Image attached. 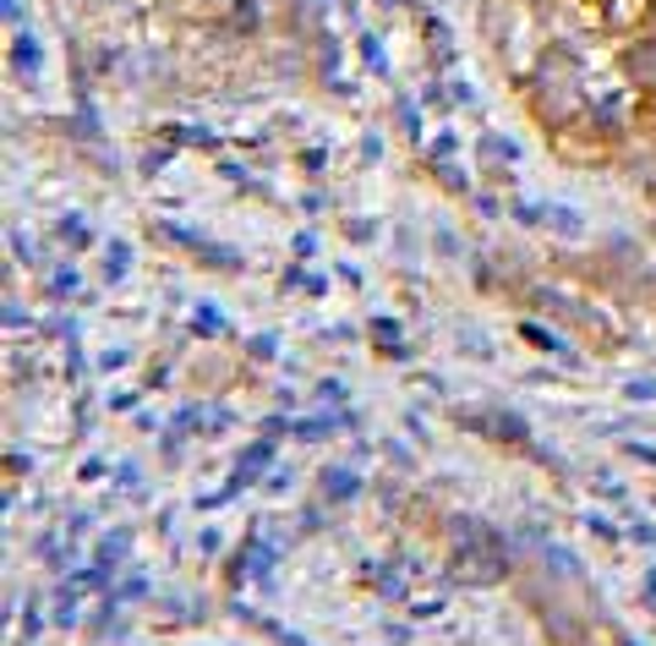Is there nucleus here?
Segmentation results:
<instances>
[{
	"mask_svg": "<svg viewBox=\"0 0 656 646\" xmlns=\"http://www.w3.org/2000/svg\"><path fill=\"white\" fill-rule=\"evenodd\" d=\"M274 460H279L274 439H263V433H257V439H252V444L241 450V460H235V477L224 482V488H230V499H235L241 488H257V482H263V471H268Z\"/></svg>",
	"mask_w": 656,
	"mask_h": 646,
	"instance_id": "1",
	"label": "nucleus"
},
{
	"mask_svg": "<svg viewBox=\"0 0 656 646\" xmlns=\"http://www.w3.org/2000/svg\"><path fill=\"white\" fill-rule=\"evenodd\" d=\"M362 471H351V466H328V471H317V493L328 499V504H351V499H362Z\"/></svg>",
	"mask_w": 656,
	"mask_h": 646,
	"instance_id": "2",
	"label": "nucleus"
},
{
	"mask_svg": "<svg viewBox=\"0 0 656 646\" xmlns=\"http://www.w3.org/2000/svg\"><path fill=\"white\" fill-rule=\"evenodd\" d=\"M126 548H132V526H116V531H105V537L94 542V564L116 575V570L126 564Z\"/></svg>",
	"mask_w": 656,
	"mask_h": 646,
	"instance_id": "3",
	"label": "nucleus"
},
{
	"mask_svg": "<svg viewBox=\"0 0 656 646\" xmlns=\"http://www.w3.org/2000/svg\"><path fill=\"white\" fill-rule=\"evenodd\" d=\"M126 268H132V247H126V241H110V252H105V279L116 285V279H126Z\"/></svg>",
	"mask_w": 656,
	"mask_h": 646,
	"instance_id": "4",
	"label": "nucleus"
},
{
	"mask_svg": "<svg viewBox=\"0 0 656 646\" xmlns=\"http://www.w3.org/2000/svg\"><path fill=\"white\" fill-rule=\"evenodd\" d=\"M542 225H552V230H563V236H580V230H585V225H580V214H569L563 203H547Z\"/></svg>",
	"mask_w": 656,
	"mask_h": 646,
	"instance_id": "5",
	"label": "nucleus"
},
{
	"mask_svg": "<svg viewBox=\"0 0 656 646\" xmlns=\"http://www.w3.org/2000/svg\"><path fill=\"white\" fill-rule=\"evenodd\" d=\"M520 335H525V346H536V351H563V340H558L552 330H542V323H520Z\"/></svg>",
	"mask_w": 656,
	"mask_h": 646,
	"instance_id": "6",
	"label": "nucleus"
},
{
	"mask_svg": "<svg viewBox=\"0 0 656 646\" xmlns=\"http://www.w3.org/2000/svg\"><path fill=\"white\" fill-rule=\"evenodd\" d=\"M312 400H317V406H345V400H351V390H345L340 379H323V384L312 390Z\"/></svg>",
	"mask_w": 656,
	"mask_h": 646,
	"instance_id": "7",
	"label": "nucleus"
},
{
	"mask_svg": "<svg viewBox=\"0 0 656 646\" xmlns=\"http://www.w3.org/2000/svg\"><path fill=\"white\" fill-rule=\"evenodd\" d=\"M274 351H279V346H274V335H252V340H246V357H252V362H268Z\"/></svg>",
	"mask_w": 656,
	"mask_h": 646,
	"instance_id": "8",
	"label": "nucleus"
},
{
	"mask_svg": "<svg viewBox=\"0 0 656 646\" xmlns=\"http://www.w3.org/2000/svg\"><path fill=\"white\" fill-rule=\"evenodd\" d=\"M290 422H295V417H263L257 433H263V439H290Z\"/></svg>",
	"mask_w": 656,
	"mask_h": 646,
	"instance_id": "9",
	"label": "nucleus"
},
{
	"mask_svg": "<svg viewBox=\"0 0 656 646\" xmlns=\"http://www.w3.org/2000/svg\"><path fill=\"white\" fill-rule=\"evenodd\" d=\"M263 630H268V635H274L279 646H312L306 635H295V630H284V624H274V619H263Z\"/></svg>",
	"mask_w": 656,
	"mask_h": 646,
	"instance_id": "10",
	"label": "nucleus"
},
{
	"mask_svg": "<svg viewBox=\"0 0 656 646\" xmlns=\"http://www.w3.org/2000/svg\"><path fill=\"white\" fill-rule=\"evenodd\" d=\"M373 335H378L384 346H394V340H400V323H394V318H373Z\"/></svg>",
	"mask_w": 656,
	"mask_h": 646,
	"instance_id": "11",
	"label": "nucleus"
},
{
	"mask_svg": "<svg viewBox=\"0 0 656 646\" xmlns=\"http://www.w3.org/2000/svg\"><path fill=\"white\" fill-rule=\"evenodd\" d=\"M116 597H121V602H137V597H148V581H143V575H132L126 586H116Z\"/></svg>",
	"mask_w": 656,
	"mask_h": 646,
	"instance_id": "12",
	"label": "nucleus"
},
{
	"mask_svg": "<svg viewBox=\"0 0 656 646\" xmlns=\"http://www.w3.org/2000/svg\"><path fill=\"white\" fill-rule=\"evenodd\" d=\"M623 400H656V384H651V379H634V384H623Z\"/></svg>",
	"mask_w": 656,
	"mask_h": 646,
	"instance_id": "13",
	"label": "nucleus"
},
{
	"mask_svg": "<svg viewBox=\"0 0 656 646\" xmlns=\"http://www.w3.org/2000/svg\"><path fill=\"white\" fill-rule=\"evenodd\" d=\"M444 613V597H427V602H411V619H438Z\"/></svg>",
	"mask_w": 656,
	"mask_h": 646,
	"instance_id": "14",
	"label": "nucleus"
},
{
	"mask_svg": "<svg viewBox=\"0 0 656 646\" xmlns=\"http://www.w3.org/2000/svg\"><path fill=\"white\" fill-rule=\"evenodd\" d=\"M99 477H105V460H99V455H88V460H83V471H77V482H99Z\"/></svg>",
	"mask_w": 656,
	"mask_h": 646,
	"instance_id": "15",
	"label": "nucleus"
},
{
	"mask_svg": "<svg viewBox=\"0 0 656 646\" xmlns=\"http://www.w3.org/2000/svg\"><path fill=\"white\" fill-rule=\"evenodd\" d=\"M585 526H591L596 537H607V542H618V526H612V521H602V515H585Z\"/></svg>",
	"mask_w": 656,
	"mask_h": 646,
	"instance_id": "16",
	"label": "nucleus"
},
{
	"mask_svg": "<svg viewBox=\"0 0 656 646\" xmlns=\"http://www.w3.org/2000/svg\"><path fill=\"white\" fill-rule=\"evenodd\" d=\"M629 542H640V548H651V542H656V526H651V521H640V526H629Z\"/></svg>",
	"mask_w": 656,
	"mask_h": 646,
	"instance_id": "17",
	"label": "nucleus"
},
{
	"mask_svg": "<svg viewBox=\"0 0 656 646\" xmlns=\"http://www.w3.org/2000/svg\"><path fill=\"white\" fill-rule=\"evenodd\" d=\"M623 450H629V455H634L640 466H651V471H656V450H651V444H634V439H629Z\"/></svg>",
	"mask_w": 656,
	"mask_h": 646,
	"instance_id": "18",
	"label": "nucleus"
},
{
	"mask_svg": "<svg viewBox=\"0 0 656 646\" xmlns=\"http://www.w3.org/2000/svg\"><path fill=\"white\" fill-rule=\"evenodd\" d=\"M197 548H203V553H219V548H224V537L208 526V531H197Z\"/></svg>",
	"mask_w": 656,
	"mask_h": 646,
	"instance_id": "19",
	"label": "nucleus"
},
{
	"mask_svg": "<svg viewBox=\"0 0 656 646\" xmlns=\"http://www.w3.org/2000/svg\"><path fill=\"white\" fill-rule=\"evenodd\" d=\"M640 602H645V608H656V564L645 570V586H640Z\"/></svg>",
	"mask_w": 656,
	"mask_h": 646,
	"instance_id": "20",
	"label": "nucleus"
},
{
	"mask_svg": "<svg viewBox=\"0 0 656 646\" xmlns=\"http://www.w3.org/2000/svg\"><path fill=\"white\" fill-rule=\"evenodd\" d=\"M7 466H12V477H28V471H34V455H7Z\"/></svg>",
	"mask_w": 656,
	"mask_h": 646,
	"instance_id": "21",
	"label": "nucleus"
},
{
	"mask_svg": "<svg viewBox=\"0 0 656 646\" xmlns=\"http://www.w3.org/2000/svg\"><path fill=\"white\" fill-rule=\"evenodd\" d=\"M137 477H143V471H137V466H132V460H126V466H121V471H116V488H137Z\"/></svg>",
	"mask_w": 656,
	"mask_h": 646,
	"instance_id": "22",
	"label": "nucleus"
},
{
	"mask_svg": "<svg viewBox=\"0 0 656 646\" xmlns=\"http://www.w3.org/2000/svg\"><path fill=\"white\" fill-rule=\"evenodd\" d=\"M99 368H105V373H116V368H126V351H105V357H99Z\"/></svg>",
	"mask_w": 656,
	"mask_h": 646,
	"instance_id": "23",
	"label": "nucleus"
},
{
	"mask_svg": "<svg viewBox=\"0 0 656 646\" xmlns=\"http://www.w3.org/2000/svg\"><path fill=\"white\" fill-rule=\"evenodd\" d=\"M274 400H279V406H284V411H295V406H301V400H295V390H284V384H279V390H274Z\"/></svg>",
	"mask_w": 656,
	"mask_h": 646,
	"instance_id": "24",
	"label": "nucleus"
},
{
	"mask_svg": "<svg viewBox=\"0 0 656 646\" xmlns=\"http://www.w3.org/2000/svg\"><path fill=\"white\" fill-rule=\"evenodd\" d=\"M623 646H634V641H623Z\"/></svg>",
	"mask_w": 656,
	"mask_h": 646,
	"instance_id": "25",
	"label": "nucleus"
}]
</instances>
